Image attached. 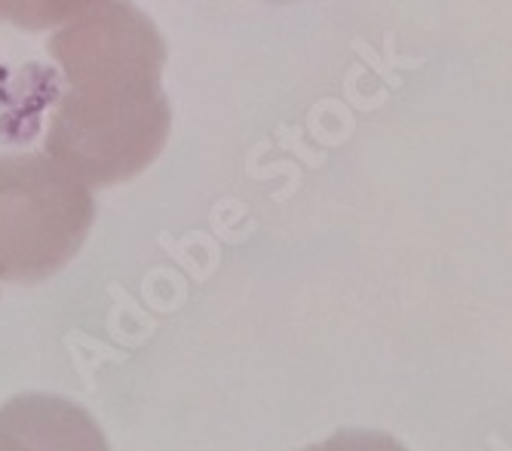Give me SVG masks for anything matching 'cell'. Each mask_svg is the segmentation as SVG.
<instances>
[{
	"label": "cell",
	"instance_id": "cell-1",
	"mask_svg": "<svg viewBox=\"0 0 512 451\" xmlns=\"http://www.w3.org/2000/svg\"><path fill=\"white\" fill-rule=\"evenodd\" d=\"M92 200L65 169L40 157L0 160V280H37L77 252Z\"/></svg>",
	"mask_w": 512,
	"mask_h": 451
},
{
	"label": "cell",
	"instance_id": "cell-2",
	"mask_svg": "<svg viewBox=\"0 0 512 451\" xmlns=\"http://www.w3.org/2000/svg\"><path fill=\"white\" fill-rule=\"evenodd\" d=\"M0 451H108V442L80 405L31 393L0 409Z\"/></svg>",
	"mask_w": 512,
	"mask_h": 451
},
{
	"label": "cell",
	"instance_id": "cell-3",
	"mask_svg": "<svg viewBox=\"0 0 512 451\" xmlns=\"http://www.w3.org/2000/svg\"><path fill=\"white\" fill-rule=\"evenodd\" d=\"M301 451H405V445L378 430H341L332 439L307 445Z\"/></svg>",
	"mask_w": 512,
	"mask_h": 451
}]
</instances>
